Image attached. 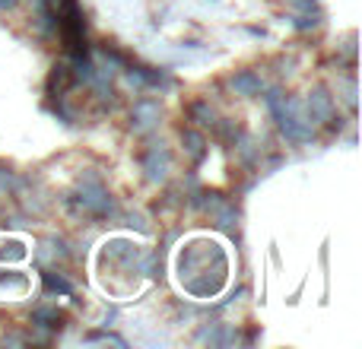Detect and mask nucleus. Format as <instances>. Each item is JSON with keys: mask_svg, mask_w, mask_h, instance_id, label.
<instances>
[]
</instances>
